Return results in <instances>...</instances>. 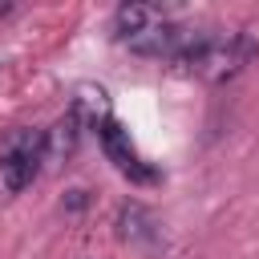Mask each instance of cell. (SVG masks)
Wrapping results in <instances>:
<instances>
[{
    "label": "cell",
    "mask_w": 259,
    "mask_h": 259,
    "mask_svg": "<svg viewBox=\"0 0 259 259\" xmlns=\"http://www.w3.org/2000/svg\"><path fill=\"white\" fill-rule=\"evenodd\" d=\"M259 53V40L251 32H194V40L174 57V65L198 81L223 85L239 77Z\"/></svg>",
    "instance_id": "6da1fadb"
},
{
    "label": "cell",
    "mask_w": 259,
    "mask_h": 259,
    "mask_svg": "<svg viewBox=\"0 0 259 259\" xmlns=\"http://www.w3.org/2000/svg\"><path fill=\"white\" fill-rule=\"evenodd\" d=\"M49 162V134L45 130H16L0 146V194H20L36 182L40 166Z\"/></svg>",
    "instance_id": "7a4b0ae2"
},
{
    "label": "cell",
    "mask_w": 259,
    "mask_h": 259,
    "mask_svg": "<svg viewBox=\"0 0 259 259\" xmlns=\"http://www.w3.org/2000/svg\"><path fill=\"white\" fill-rule=\"evenodd\" d=\"M93 130H97V142H101L105 158H109V162H113V166H117V170H121L130 182H138V186L158 182V170H154V166H150V162L138 154V146L130 142V134H125V130H121L113 117H101Z\"/></svg>",
    "instance_id": "3957f363"
},
{
    "label": "cell",
    "mask_w": 259,
    "mask_h": 259,
    "mask_svg": "<svg viewBox=\"0 0 259 259\" xmlns=\"http://www.w3.org/2000/svg\"><path fill=\"white\" fill-rule=\"evenodd\" d=\"M117 239L146 251V255H158L166 247V235H162V223L154 219V210H146L142 202H121L117 206Z\"/></svg>",
    "instance_id": "277c9868"
},
{
    "label": "cell",
    "mask_w": 259,
    "mask_h": 259,
    "mask_svg": "<svg viewBox=\"0 0 259 259\" xmlns=\"http://www.w3.org/2000/svg\"><path fill=\"white\" fill-rule=\"evenodd\" d=\"M194 40V28H182V24H174V20H158V24H150L146 32H138V36H130L125 45L134 49V53H142V57H166V61H174L186 45Z\"/></svg>",
    "instance_id": "5b68a950"
},
{
    "label": "cell",
    "mask_w": 259,
    "mask_h": 259,
    "mask_svg": "<svg viewBox=\"0 0 259 259\" xmlns=\"http://www.w3.org/2000/svg\"><path fill=\"white\" fill-rule=\"evenodd\" d=\"M158 20H166V12L154 8V4H121V8L113 12V32H117L121 40H130V36L146 32L150 24H158Z\"/></svg>",
    "instance_id": "8992f818"
}]
</instances>
